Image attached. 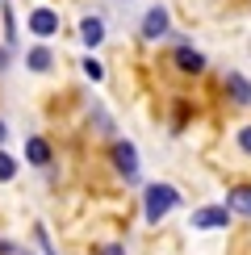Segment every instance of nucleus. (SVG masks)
Instances as JSON below:
<instances>
[{"instance_id": "obj_8", "label": "nucleus", "mask_w": 251, "mask_h": 255, "mask_svg": "<svg viewBox=\"0 0 251 255\" xmlns=\"http://www.w3.org/2000/svg\"><path fill=\"white\" fill-rule=\"evenodd\" d=\"M25 159H29V163H34V167H50V142H46V138H25Z\"/></svg>"}, {"instance_id": "obj_3", "label": "nucleus", "mask_w": 251, "mask_h": 255, "mask_svg": "<svg viewBox=\"0 0 251 255\" xmlns=\"http://www.w3.org/2000/svg\"><path fill=\"white\" fill-rule=\"evenodd\" d=\"M193 226L197 230H226L230 226V209L226 205H205L193 214Z\"/></svg>"}, {"instance_id": "obj_4", "label": "nucleus", "mask_w": 251, "mask_h": 255, "mask_svg": "<svg viewBox=\"0 0 251 255\" xmlns=\"http://www.w3.org/2000/svg\"><path fill=\"white\" fill-rule=\"evenodd\" d=\"M163 34H167V8L155 4V8H146V17H142V38L146 42H159Z\"/></svg>"}, {"instance_id": "obj_18", "label": "nucleus", "mask_w": 251, "mask_h": 255, "mask_svg": "<svg viewBox=\"0 0 251 255\" xmlns=\"http://www.w3.org/2000/svg\"><path fill=\"white\" fill-rule=\"evenodd\" d=\"M4 138H8V126H4V122H0V146H4Z\"/></svg>"}, {"instance_id": "obj_5", "label": "nucleus", "mask_w": 251, "mask_h": 255, "mask_svg": "<svg viewBox=\"0 0 251 255\" xmlns=\"http://www.w3.org/2000/svg\"><path fill=\"white\" fill-rule=\"evenodd\" d=\"M29 34H38V38L59 34V13L55 8H34V13H29Z\"/></svg>"}, {"instance_id": "obj_10", "label": "nucleus", "mask_w": 251, "mask_h": 255, "mask_svg": "<svg viewBox=\"0 0 251 255\" xmlns=\"http://www.w3.org/2000/svg\"><path fill=\"white\" fill-rule=\"evenodd\" d=\"M25 67H29V71H38V76H42V71H50V67H55V55H50V46H29Z\"/></svg>"}, {"instance_id": "obj_2", "label": "nucleus", "mask_w": 251, "mask_h": 255, "mask_svg": "<svg viewBox=\"0 0 251 255\" xmlns=\"http://www.w3.org/2000/svg\"><path fill=\"white\" fill-rule=\"evenodd\" d=\"M113 163L126 176V184H138V151H134V142H113Z\"/></svg>"}, {"instance_id": "obj_12", "label": "nucleus", "mask_w": 251, "mask_h": 255, "mask_svg": "<svg viewBox=\"0 0 251 255\" xmlns=\"http://www.w3.org/2000/svg\"><path fill=\"white\" fill-rule=\"evenodd\" d=\"M13 176H17V159L8 155V151H0V184H8Z\"/></svg>"}, {"instance_id": "obj_1", "label": "nucleus", "mask_w": 251, "mask_h": 255, "mask_svg": "<svg viewBox=\"0 0 251 255\" xmlns=\"http://www.w3.org/2000/svg\"><path fill=\"white\" fill-rule=\"evenodd\" d=\"M146 222H159V218H167L176 205H180V193H176L172 184H146Z\"/></svg>"}, {"instance_id": "obj_11", "label": "nucleus", "mask_w": 251, "mask_h": 255, "mask_svg": "<svg viewBox=\"0 0 251 255\" xmlns=\"http://www.w3.org/2000/svg\"><path fill=\"white\" fill-rule=\"evenodd\" d=\"M226 92L235 97V105H251V84L239 71H226Z\"/></svg>"}, {"instance_id": "obj_6", "label": "nucleus", "mask_w": 251, "mask_h": 255, "mask_svg": "<svg viewBox=\"0 0 251 255\" xmlns=\"http://www.w3.org/2000/svg\"><path fill=\"white\" fill-rule=\"evenodd\" d=\"M226 209L230 214H243V218H251V184H235L226 193Z\"/></svg>"}, {"instance_id": "obj_13", "label": "nucleus", "mask_w": 251, "mask_h": 255, "mask_svg": "<svg viewBox=\"0 0 251 255\" xmlns=\"http://www.w3.org/2000/svg\"><path fill=\"white\" fill-rule=\"evenodd\" d=\"M84 76H88V80H105V67L97 59H84Z\"/></svg>"}, {"instance_id": "obj_7", "label": "nucleus", "mask_w": 251, "mask_h": 255, "mask_svg": "<svg viewBox=\"0 0 251 255\" xmlns=\"http://www.w3.org/2000/svg\"><path fill=\"white\" fill-rule=\"evenodd\" d=\"M176 67L188 71V76H197V71H205V55L193 46H176Z\"/></svg>"}, {"instance_id": "obj_16", "label": "nucleus", "mask_w": 251, "mask_h": 255, "mask_svg": "<svg viewBox=\"0 0 251 255\" xmlns=\"http://www.w3.org/2000/svg\"><path fill=\"white\" fill-rule=\"evenodd\" d=\"M101 255H122V247H118V243H109V247H101Z\"/></svg>"}, {"instance_id": "obj_14", "label": "nucleus", "mask_w": 251, "mask_h": 255, "mask_svg": "<svg viewBox=\"0 0 251 255\" xmlns=\"http://www.w3.org/2000/svg\"><path fill=\"white\" fill-rule=\"evenodd\" d=\"M239 146L251 155V126H243V130H239Z\"/></svg>"}, {"instance_id": "obj_17", "label": "nucleus", "mask_w": 251, "mask_h": 255, "mask_svg": "<svg viewBox=\"0 0 251 255\" xmlns=\"http://www.w3.org/2000/svg\"><path fill=\"white\" fill-rule=\"evenodd\" d=\"M17 247H13V243H0V255H13Z\"/></svg>"}, {"instance_id": "obj_15", "label": "nucleus", "mask_w": 251, "mask_h": 255, "mask_svg": "<svg viewBox=\"0 0 251 255\" xmlns=\"http://www.w3.org/2000/svg\"><path fill=\"white\" fill-rule=\"evenodd\" d=\"M8 59H13V50H8V46H0V71H8Z\"/></svg>"}, {"instance_id": "obj_9", "label": "nucleus", "mask_w": 251, "mask_h": 255, "mask_svg": "<svg viewBox=\"0 0 251 255\" xmlns=\"http://www.w3.org/2000/svg\"><path fill=\"white\" fill-rule=\"evenodd\" d=\"M80 38H84V46H101L105 42V21L101 17H84L80 21Z\"/></svg>"}]
</instances>
